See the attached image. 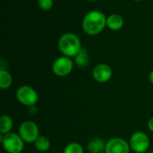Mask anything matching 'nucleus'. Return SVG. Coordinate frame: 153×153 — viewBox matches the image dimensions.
Listing matches in <instances>:
<instances>
[{"label":"nucleus","instance_id":"obj_3","mask_svg":"<svg viewBox=\"0 0 153 153\" xmlns=\"http://www.w3.org/2000/svg\"><path fill=\"white\" fill-rule=\"evenodd\" d=\"M1 143L4 150L8 153H22L24 149V142L19 134L10 133L1 135Z\"/></svg>","mask_w":153,"mask_h":153},{"label":"nucleus","instance_id":"obj_18","mask_svg":"<svg viewBox=\"0 0 153 153\" xmlns=\"http://www.w3.org/2000/svg\"><path fill=\"white\" fill-rule=\"evenodd\" d=\"M147 126H148V129H149L152 133H153V117H152V118L148 121Z\"/></svg>","mask_w":153,"mask_h":153},{"label":"nucleus","instance_id":"obj_4","mask_svg":"<svg viewBox=\"0 0 153 153\" xmlns=\"http://www.w3.org/2000/svg\"><path fill=\"white\" fill-rule=\"evenodd\" d=\"M18 134L27 143H34L39 136V130L37 124L33 121L22 122L18 129Z\"/></svg>","mask_w":153,"mask_h":153},{"label":"nucleus","instance_id":"obj_17","mask_svg":"<svg viewBox=\"0 0 153 153\" xmlns=\"http://www.w3.org/2000/svg\"><path fill=\"white\" fill-rule=\"evenodd\" d=\"M39 6L43 11H48L53 6V0H38Z\"/></svg>","mask_w":153,"mask_h":153},{"label":"nucleus","instance_id":"obj_13","mask_svg":"<svg viewBox=\"0 0 153 153\" xmlns=\"http://www.w3.org/2000/svg\"><path fill=\"white\" fill-rule=\"evenodd\" d=\"M13 126V119L9 115H3L0 118V133L4 135L10 133Z\"/></svg>","mask_w":153,"mask_h":153},{"label":"nucleus","instance_id":"obj_15","mask_svg":"<svg viewBox=\"0 0 153 153\" xmlns=\"http://www.w3.org/2000/svg\"><path fill=\"white\" fill-rule=\"evenodd\" d=\"M13 84V77L6 69H0V87L3 90L8 89Z\"/></svg>","mask_w":153,"mask_h":153},{"label":"nucleus","instance_id":"obj_23","mask_svg":"<svg viewBox=\"0 0 153 153\" xmlns=\"http://www.w3.org/2000/svg\"><path fill=\"white\" fill-rule=\"evenodd\" d=\"M101 153H105V152H101Z\"/></svg>","mask_w":153,"mask_h":153},{"label":"nucleus","instance_id":"obj_1","mask_svg":"<svg viewBox=\"0 0 153 153\" xmlns=\"http://www.w3.org/2000/svg\"><path fill=\"white\" fill-rule=\"evenodd\" d=\"M82 26L86 34L97 35L100 33L107 26V17L100 11H90L83 17Z\"/></svg>","mask_w":153,"mask_h":153},{"label":"nucleus","instance_id":"obj_20","mask_svg":"<svg viewBox=\"0 0 153 153\" xmlns=\"http://www.w3.org/2000/svg\"><path fill=\"white\" fill-rule=\"evenodd\" d=\"M134 1H136V2H139V1H142V0H134Z\"/></svg>","mask_w":153,"mask_h":153},{"label":"nucleus","instance_id":"obj_7","mask_svg":"<svg viewBox=\"0 0 153 153\" xmlns=\"http://www.w3.org/2000/svg\"><path fill=\"white\" fill-rule=\"evenodd\" d=\"M74 69V61L72 58L61 56L56 58L52 64V71L57 77L68 76Z\"/></svg>","mask_w":153,"mask_h":153},{"label":"nucleus","instance_id":"obj_14","mask_svg":"<svg viewBox=\"0 0 153 153\" xmlns=\"http://www.w3.org/2000/svg\"><path fill=\"white\" fill-rule=\"evenodd\" d=\"M33 144H34V147L36 148V150L40 152L48 151L51 146V142H50L49 139L43 135H39V138L35 141V142Z\"/></svg>","mask_w":153,"mask_h":153},{"label":"nucleus","instance_id":"obj_16","mask_svg":"<svg viewBox=\"0 0 153 153\" xmlns=\"http://www.w3.org/2000/svg\"><path fill=\"white\" fill-rule=\"evenodd\" d=\"M83 148L82 146L78 142H70L68 143L63 153H83Z\"/></svg>","mask_w":153,"mask_h":153},{"label":"nucleus","instance_id":"obj_6","mask_svg":"<svg viewBox=\"0 0 153 153\" xmlns=\"http://www.w3.org/2000/svg\"><path fill=\"white\" fill-rule=\"evenodd\" d=\"M150 143L149 136L141 131L134 133L129 140L130 148L135 153H145L150 148Z\"/></svg>","mask_w":153,"mask_h":153},{"label":"nucleus","instance_id":"obj_2","mask_svg":"<svg viewBox=\"0 0 153 153\" xmlns=\"http://www.w3.org/2000/svg\"><path fill=\"white\" fill-rule=\"evenodd\" d=\"M58 49L63 56L74 58L82 50V44L79 37L72 32L64 33L58 40Z\"/></svg>","mask_w":153,"mask_h":153},{"label":"nucleus","instance_id":"obj_21","mask_svg":"<svg viewBox=\"0 0 153 153\" xmlns=\"http://www.w3.org/2000/svg\"><path fill=\"white\" fill-rule=\"evenodd\" d=\"M88 1H97V0H88Z\"/></svg>","mask_w":153,"mask_h":153},{"label":"nucleus","instance_id":"obj_11","mask_svg":"<svg viewBox=\"0 0 153 153\" xmlns=\"http://www.w3.org/2000/svg\"><path fill=\"white\" fill-rule=\"evenodd\" d=\"M106 142L100 138H95L89 142L87 145V150L90 153L105 152Z\"/></svg>","mask_w":153,"mask_h":153},{"label":"nucleus","instance_id":"obj_9","mask_svg":"<svg viewBox=\"0 0 153 153\" xmlns=\"http://www.w3.org/2000/svg\"><path fill=\"white\" fill-rule=\"evenodd\" d=\"M113 76V70L111 67L106 63L97 64L92 70V77L98 83L104 84L108 82Z\"/></svg>","mask_w":153,"mask_h":153},{"label":"nucleus","instance_id":"obj_12","mask_svg":"<svg viewBox=\"0 0 153 153\" xmlns=\"http://www.w3.org/2000/svg\"><path fill=\"white\" fill-rule=\"evenodd\" d=\"M74 62L77 66L81 68L87 67L90 63V55L88 53V50L84 48H82L79 53L74 57Z\"/></svg>","mask_w":153,"mask_h":153},{"label":"nucleus","instance_id":"obj_8","mask_svg":"<svg viewBox=\"0 0 153 153\" xmlns=\"http://www.w3.org/2000/svg\"><path fill=\"white\" fill-rule=\"evenodd\" d=\"M131 148L127 141L120 137H114L106 142L105 153H130Z\"/></svg>","mask_w":153,"mask_h":153},{"label":"nucleus","instance_id":"obj_22","mask_svg":"<svg viewBox=\"0 0 153 153\" xmlns=\"http://www.w3.org/2000/svg\"><path fill=\"white\" fill-rule=\"evenodd\" d=\"M149 153H153V150H152V151H151V152H149Z\"/></svg>","mask_w":153,"mask_h":153},{"label":"nucleus","instance_id":"obj_5","mask_svg":"<svg viewBox=\"0 0 153 153\" xmlns=\"http://www.w3.org/2000/svg\"><path fill=\"white\" fill-rule=\"evenodd\" d=\"M16 98L20 104L30 107L36 106L39 100V95L37 91L30 86L23 85L18 87L16 91Z\"/></svg>","mask_w":153,"mask_h":153},{"label":"nucleus","instance_id":"obj_10","mask_svg":"<svg viewBox=\"0 0 153 153\" xmlns=\"http://www.w3.org/2000/svg\"><path fill=\"white\" fill-rule=\"evenodd\" d=\"M107 26L112 31H119L124 26V19L119 14H110L107 17Z\"/></svg>","mask_w":153,"mask_h":153},{"label":"nucleus","instance_id":"obj_19","mask_svg":"<svg viewBox=\"0 0 153 153\" xmlns=\"http://www.w3.org/2000/svg\"><path fill=\"white\" fill-rule=\"evenodd\" d=\"M149 80H150V82L153 85V69L151 71V73L149 75Z\"/></svg>","mask_w":153,"mask_h":153}]
</instances>
